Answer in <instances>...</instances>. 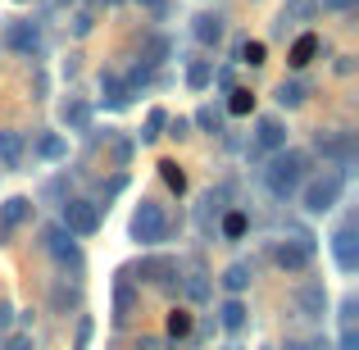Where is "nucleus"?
I'll return each mask as SVG.
<instances>
[{
  "instance_id": "obj_15",
  "label": "nucleus",
  "mask_w": 359,
  "mask_h": 350,
  "mask_svg": "<svg viewBox=\"0 0 359 350\" xmlns=\"http://www.w3.org/2000/svg\"><path fill=\"white\" fill-rule=\"evenodd\" d=\"M245 318H250V309L241 305V296H228V300H223V309H219V323L228 328V332H241V328H245Z\"/></svg>"
},
{
  "instance_id": "obj_22",
  "label": "nucleus",
  "mask_w": 359,
  "mask_h": 350,
  "mask_svg": "<svg viewBox=\"0 0 359 350\" xmlns=\"http://www.w3.org/2000/svg\"><path fill=\"white\" fill-rule=\"evenodd\" d=\"M60 119L64 123H69V128H87V123H91V109L87 105H82V100H64V109H60Z\"/></svg>"
},
{
  "instance_id": "obj_34",
  "label": "nucleus",
  "mask_w": 359,
  "mask_h": 350,
  "mask_svg": "<svg viewBox=\"0 0 359 350\" xmlns=\"http://www.w3.org/2000/svg\"><path fill=\"white\" fill-rule=\"evenodd\" d=\"M0 350H32V337L27 332H14V337H5V346Z\"/></svg>"
},
{
  "instance_id": "obj_25",
  "label": "nucleus",
  "mask_w": 359,
  "mask_h": 350,
  "mask_svg": "<svg viewBox=\"0 0 359 350\" xmlns=\"http://www.w3.org/2000/svg\"><path fill=\"white\" fill-rule=\"evenodd\" d=\"M168 337H173V342L191 337V314H187V309H173V314H168Z\"/></svg>"
},
{
  "instance_id": "obj_41",
  "label": "nucleus",
  "mask_w": 359,
  "mask_h": 350,
  "mask_svg": "<svg viewBox=\"0 0 359 350\" xmlns=\"http://www.w3.org/2000/svg\"><path fill=\"white\" fill-rule=\"evenodd\" d=\"M114 155H118V164H128V155H132V141H118V146H114Z\"/></svg>"
},
{
  "instance_id": "obj_9",
  "label": "nucleus",
  "mask_w": 359,
  "mask_h": 350,
  "mask_svg": "<svg viewBox=\"0 0 359 350\" xmlns=\"http://www.w3.org/2000/svg\"><path fill=\"white\" fill-rule=\"evenodd\" d=\"M23 159H27V137H23V132H14V128H5V132H0V168L18 173Z\"/></svg>"
},
{
  "instance_id": "obj_5",
  "label": "nucleus",
  "mask_w": 359,
  "mask_h": 350,
  "mask_svg": "<svg viewBox=\"0 0 359 350\" xmlns=\"http://www.w3.org/2000/svg\"><path fill=\"white\" fill-rule=\"evenodd\" d=\"M273 264L282 273H305L314 264V241L309 236H296V241H278L273 245Z\"/></svg>"
},
{
  "instance_id": "obj_39",
  "label": "nucleus",
  "mask_w": 359,
  "mask_h": 350,
  "mask_svg": "<svg viewBox=\"0 0 359 350\" xmlns=\"http://www.w3.org/2000/svg\"><path fill=\"white\" fill-rule=\"evenodd\" d=\"M87 342H91V318H82L78 323V350H87Z\"/></svg>"
},
{
  "instance_id": "obj_23",
  "label": "nucleus",
  "mask_w": 359,
  "mask_h": 350,
  "mask_svg": "<svg viewBox=\"0 0 359 350\" xmlns=\"http://www.w3.org/2000/svg\"><path fill=\"white\" fill-rule=\"evenodd\" d=\"M314 51H318V36H314V32H305L296 46H291V64H296V69H305V64L314 60Z\"/></svg>"
},
{
  "instance_id": "obj_28",
  "label": "nucleus",
  "mask_w": 359,
  "mask_h": 350,
  "mask_svg": "<svg viewBox=\"0 0 359 350\" xmlns=\"http://www.w3.org/2000/svg\"><path fill=\"white\" fill-rule=\"evenodd\" d=\"M159 173H164V182L173 187V191H187V177H182V168H177L173 159H164V164H159Z\"/></svg>"
},
{
  "instance_id": "obj_21",
  "label": "nucleus",
  "mask_w": 359,
  "mask_h": 350,
  "mask_svg": "<svg viewBox=\"0 0 359 350\" xmlns=\"http://www.w3.org/2000/svg\"><path fill=\"white\" fill-rule=\"evenodd\" d=\"M132 305H137V291H132L128 282H118V287H114V323H128Z\"/></svg>"
},
{
  "instance_id": "obj_2",
  "label": "nucleus",
  "mask_w": 359,
  "mask_h": 350,
  "mask_svg": "<svg viewBox=\"0 0 359 350\" xmlns=\"http://www.w3.org/2000/svg\"><path fill=\"white\" fill-rule=\"evenodd\" d=\"M341 191H346V173L341 168H327V173H318L314 182H305V191H300V201H305V214H332L337 205H341Z\"/></svg>"
},
{
  "instance_id": "obj_38",
  "label": "nucleus",
  "mask_w": 359,
  "mask_h": 350,
  "mask_svg": "<svg viewBox=\"0 0 359 350\" xmlns=\"http://www.w3.org/2000/svg\"><path fill=\"white\" fill-rule=\"evenodd\" d=\"M341 350H359V332H355V328H341Z\"/></svg>"
},
{
  "instance_id": "obj_29",
  "label": "nucleus",
  "mask_w": 359,
  "mask_h": 350,
  "mask_svg": "<svg viewBox=\"0 0 359 350\" xmlns=\"http://www.w3.org/2000/svg\"><path fill=\"white\" fill-rule=\"evenodd\" d=\"M241 232H245V214H241V210H232L228 219H223V236H232V241H237Z\"/></svg>"
},
{
  "instance_id": "obj_14",
  "label": "nucleus",
  "mask_w": 359,
  "mask_h": 350,
  "mask_svg": "<svg viewBox=\"0 0 359 350\" xmlns=\"http://www.w3.org/2000/svg\"><path fill=\"white\" fill-rule=\"evenodd\" d=\"M191 32H196V41H201V46H219L228 27H223V18H219V14H201V18L191 23Z\"/></svg>"
},
{
  "instance_id": "obj_46",
  "label": "nucleus",
  "mask_w": 359,
  "mask_h": 350,
  "mask_svg": "<svg viewBox=\"0 0 359 350\" xmlns=\"http://www.w3.org/2000/svg\"><path fill=\"white\" fill-rule=\"evenodd\" d=\"M55 5H69V0H55Z\"/></svg>"
},
{
  "instance_id": "obj_4",
  "label": "nucleus",
  "mask_w": 359,
  "mask_h": 350,
  "mask_svg": "<svg viewBox=\"0 0 359 350\" xmlns=\"http://www.w3.org/2000/svg\"><path fill=\"white\" fill-rule=\"evenodd\" d=\"M60 228L73 232V236H96L100 232V205H91V201H64Z\"/></svg>"
},
{
  "instance_id": "obj_16",
  "label": "nucleus",
  "mask_w": 359,
  "mask_h": 350,
  "mask_svg": "<svg viewBox=\"0 0 359 350\" xmlns=\"http://www.w3.org/2000/svg\"><path fill=\"white\" fill-rule=\"evenodd\" d=\"M250 278H255L250 264H228V269H223V287H228V296H241V291L250 287Z\"/></svg>"
},
{
  "instance_id": "obj_32",
  "label": "nucleus",
  "mask_w": 359,
  "mask_h": 350,
  "mask_svg": "<svg viewBox=\"0 0 359 350\" xmlns=\"http://www.w3.org/2000/svg\"><path fill=\"white\" fill-rule=\"evenodd\" d=\"M196 123H201V128H210V132H219V109H214V105H205L201 114H196Z\"/></svg>"
},
{
  "instance_id": "obj_11",
  "label": "nucleus",
  "mask_w": 359,
  "mask_h": 350,
  "mask_svg": "<svg viewBox=\"0 0 359 350\" xmlns=\"http://www.w3.org/2000/svg\"><path fill=\"white\" fill-rule=\"evenodd\" d=\"M255 146L273 150V155L287 150V123H282V119H259V123H255Z\"/></svg>"
},
{
  "instance_id": "obj_18",
  "label": "nucleus",
  "mask_w": 359,
  "mask_h": 350,
  "mask_svg": "<svg viewBox=\"0 0 359 350\" xmlns=\"http://www.w3.org/2000/svg\"><path fill=\"white\" fill-rule=\"evenodd\" d=\"M182 291H187V300H191V305H205V300H210V296H214V291H210V278H205V273H201V269H196V273H187V282H182Z\"/></svg>"
},
{
  "instance_id": "obj_3",
  "label": "nucleus",
  "mask_w": 359,
  "mask_h": 350,
  "mask_svg": "<svg viewBox=\"0 0 359 350\" xmlns=\"http://www.w3.org/2000/svg\"><path fill=\"white\" fill-rule=\"evenodd\" d=\"M168 236V214L159 201H141L137 214H132V241L137 245H159Z\"/></svg>"
},
{
  "instance_id": "obj_13",
  "label": "nucleus",
  "mask_w": 359,
  "mask_h": 350,
  "mask_svg": "<svg viewBox=\"0 0 359 350\" xmlns=\"http://www.w3.org/2000/svg\"><path fill=\"white\" fill-rule=\"evenodd\" d=\"M100 91H105V105L109 109H128L132 105V87L123 78H114V73H105V78H100Z\"/></svg>"
},
{
  "instance_id": "obj_36",
  "label": "nucleus",
  "mask_w": 359,
  "mask_h": 350,
  "mask_svg": "<svg viewBox=\"0 0 359 350\" xmlns=\"http://www.w3.org/2000/svg\"><path fill=\"white\" fill-rule=\"evenodd\" d=\"M168 55V36H155V41H150V64H159Z\"/></svg>"
},
{
  "instance_id": "obj_31",
  "label": "nucleus",
  "mask_w": 359,
  "mask_h": 350,
  "mask_svg": "<svg viewBox=\"0 0 359 350\" xmlns=\"http://www.w3.org/2000/svg\"><path fill=\"white\" fill-rule=\"evenodd\" d=\"M241 60H245V64H264V46H259V41H245V46H241Z\"/></svg>"
},
{
  "instance_id": "obj_43",
  "label": "nucleus",
  "mask_w": 359,
  "mask_h": 350,
  "mask_svg": "<svg viewBox=\"0 0 359 350\" xmlns=\"http://www.w3.org/2000/svg\"><path fill=\"white\" fill-rule=\"evenodd\" d=\"M137 5H146V9H164L168 0H137Z\"/></svg>"
},
{
  "instance_id": "obj_8",
  "label": "nucleus",
  "mask_w": 359,
  "mask_h": 350,
  "mask_svg": "<svg viewBox=\"0 0 359 350\" xmlns=\"http://www.w3.org/2000/svg\"><path fill=\"white\" fill-rule=\"evenodd\" d=\"M332 260H337V269H341V273H355L359 269V241H355L351 223L332 232Z\"/></svg>"
},
{
  "instance_id": "obj_30",
  "label": "nucleus",
  "mask_w": 359,
  "mask_h": 350,
  "mask_svg": "<svg viewBox=\"0 0 359 350\" xmlns=\"http://www.w3.org/2000/svg\"><path fill=\"white\" fill-rule=\"evenodd\" d=\"M50 305H55V309H69V305H78V291H69V287H55V291H50Z\"/></svg>"
},
{
  "instance_id": "obj_24",
  "label": "nucleus",
  "mask_w": 359,
  "mask_h": 350,
  "mask_svg": "<svg viewBox=\"0 0 359 350\" xmlns=\"http://www.w3.org/2000/svg\"><path fill=\"white\" fill-rule=\"evenodd\" d=\"M273 100H278L282 109H296V105H305V87H300V82H282Z\"/></svg>"
},
{
  "instance_id": "obj_45",
  "label": "nucleus",
  "mask_w": 359,
  "mask_h": 350,
  "mask_svg": "<svg viewBox=\"0 0 359 350\" xmlns=\"http://www.w3.org/2000/svg\"><path fill=\"white\" fill-rule=\"evenodd\" d=\"M96 5H118V0H96Z\"/></svg>"
},
{
  "instance_id": "obj_27",
  "label": "nucleus",
  "mask_w": 359,
  "mask_h": 350,
  "mask_svg": "<svg viewBox=\"0 0 359 350\" xmlns=\"http://www.w3.org/2000/svg\"><path fill=\"white\" fill-rule=\"evenodd\" d=\"M164 123H168V114H164V109H150V119H146V132H141V141H146V146H150V141H159V128H164Z\"/></svg>"
},
{
  "instance_id": "obj_37",
  "label": "nucleus",
  "mask_w": 359,
  "mask_h": 350,
  "mask_svg": "<svg viewBox=\"0 0 359 350\" xmlns=\"http://www.w3.org/2000/svg\"><path fill=\"white\" fill-rule=\"evenodd\" d=\"M91 27H96V23H91V14H87V9H82V14H78V18H73V32H78V36H87V32H91Z\"/></svg>"
},
{
  "instance_id": "obj_10",
  "label": "nucleus",
  "mask_w": 359,
  "mask_h": 350,
  "mask_svg": "<svg viewBox=\"0 0 359 350\" xmlns=\"http://www.w3.org/2000/svg\"><path fill=\"white\" fill-rule=\"evenodd\" d=\"M296 309H300V318H323L327 314V291H323V282H309V287H300L296 291Z\"/></svg>"
},
{
  "instance_id": "obj_17",
  "label": "nucleus",
  "mask_w": 359,
  "mask_h": 350,
  "mask_svg": "<svg viewBox=\"0 0 359 350\" xmlns=\"http://www.w3.org/2000/svg\"><path fill=\"white\" fill-rule=\"evenodd\" d=\"M318 150H323V155H332V159H341V164H351V155H355L351 132H341V137H318Z\"/></svg>"
},
{
  "instance_id": "obj_7",
  "label": "nucleus",
  "mask_w": 359,
  "mask_h": 350,
  "mask_svg": "<svg viewBox=\"0 0 359 350\" xmlns=\"http://www.w3.org/2000/svg\"><path fill=\"white\" fill-rule=\"evenodd\" d=\"M27 219H32V201H27V196H9V201L0 205V241H9Z\"/></svg>"
},
{
  "instance_id": "obj_12",
  "label": "nucleus",
  "mask_w": 359,
  "mask_h": 350,
  "mask_svg": "<svg viewBox=\"0 0 359 350\" xmlns=\"http://www.w3.org/2000/svg\"><path fill=\"white\" fill-rule=\"evenodd\" d=\"M5 46L9 51H23V55H36L41 51V32H36V23H9L5 27Z\"/></svg>"
},
{
  "instance_id": "obj_33",
  "label": "nucleus",
  "mask_w": 359,
  "mask_h": 350,
  "mask_svg": "<svg viewBox=\"0 0 359 350\" xmlns=\"http://www.w3.org/2000/svg\"><path fill=\"white\" fill-rule=\"evenodd\" d=\"M355 309H359V300L346 296V300H341V328H355Z\"/></svg>"
},
{
  "instance_id": "obj_44",
  "label": "nucleus",
  "mask_w": 359,
  "mask_h": 350,
  "mask_svg": "<svg viewBox=\"0 0 359 350\" xmlns=\"http://www.w3.org/2000/svg\"><path fill=\"white\" fill-rule=\"evenodd\" d=\"M287 350H318V346H309V342H287Z\"/></svg>"
},
{
  "instance_id": "obj_20",
  "label": "nucleus",
  "mask_w": 359,
  "mask_h": 350,
  "mask_svg": "<svg viewBox=\"0 0 359 350\" xmlns=\"http://www.w3.org/2000/svg\"><path fill=\"white\" fill-rule=\"evenodd\" d=\"M210 82H214V64L210 60H191L187 64V87L191 91H205Z\"/></svg>"
},
{
  "instance_id": "obj_47",
  "label": "nucleus",
  "mask_w": 359,
  "mask_h": 350,
  "mask_svg": "<svg viewBox=\"0 0 359 350\" xmlns=\"http://www.w3.org/2000/svg\"><path fill=\"white\" fill-rule=\"evenodd\" d=\"M318 350H327V346H323V342H318Z\"/></svg>"
},
{
  "instance_id": "obj_40",
  "label": "nucleus",
  "mask_w": 359,
  "mask_h": 350,
  "mask_svg": "<svg viewBox=\"0 0 359 350\" xmlns=\"http://www.w3.org/2000/svg\"><path fill=\"white\" fill-rule=\"evenodd\" d=\"M168 128H173V137L182 141L187 137V128H191V119H168Z\"/></svg>"
},
{
  "instance_id": "obj_6",
  "label": "nucleus",
  "mask_w": 359,
  "mask_h": 350,
  "mask_svg": "<svg viewBox=\"0 0 359 350\" xmlns=\"http://www.w3.org/2000/svg\"><path fill=\"white\" fill-rule=\"evenodd\" d=\"M46 250H50V260H60L64 269H73V273L82 269V250H78V241H73V232H64L60 223H55V228H46Z\"/></svg>"
},
{
  "instance_id": "obj_1",
  "label": "nucleus",
  "mask_w": 359,
  "mask_h": 350,
  "mask_svg": "<svg viewBox=\"0 0 359 350\" xmlns=\"http://www.w3.org/2000/svg\"><path fill=\"white\" fill-rule=\"evenodd\" d=\"M305 150H278L273 155V164L264 168V182H269V191L278 196V201H291V196L300 191V182H305Z\"/></svg>"
},
{
  "instance_id": "obj_26",
  "label": "nucleus",
  "mask_w": 359,
  "mask_h": 350,
  "mask_svg": "<svg viewBox=\"0 0 359 350\" xmlns=\"http://www.w3.org/2000/svg\"><path fill=\"white\" fill-rule=\"evenodd\" d=\"M250 109H255V96L245 87H237V91H232V100H228V114H250Z\"/></svg>"
},
{
  "instance_id": "obj_35",
  "label": "nucleus",
  "mask_w": 359,
  "mask_h": 350,
  "mask_svg": "<svg viewBox=\"0 0 359 350\" xmlns=\"http://www.w3.org/2000/svg\"><path fill=\"white\" fill-rule=\"evenodd\" d=\"M355 5H359V0H323V9H327V14H351Z\"/></svg>"
},
{
  "instance_id": "obj_19",
  "label": "nucleus",
  "mask_w": 359,
  "mask_h": 350,
  "mask_svg": "<svg viewBox=\"0 0 359 350\" xmlns=\"http://www.w3.org/2000/svg\"><path fill=\"white\" fill-rule=\"evenodd\" d=\"M36 155L55 164V159H64V155H69V146H64V137H60V132H41V137H36Z\"/></svg>"
},
{
  "instance_id": "obj_42",
  "label": "nucleus",
  "mask_w": 359,
  "mask_h": 350,
  "mask_svg": "<svg viewBox=\"0 0 359 350\" xmlns=\"http://www.w3.org/2000/svg\"><path fill=\"white\" fill-rule=\"evenodd\" d=\"M9 323H14V309H9L5 300H0V328H9Z\"/></svg>"
}]
</instances>
